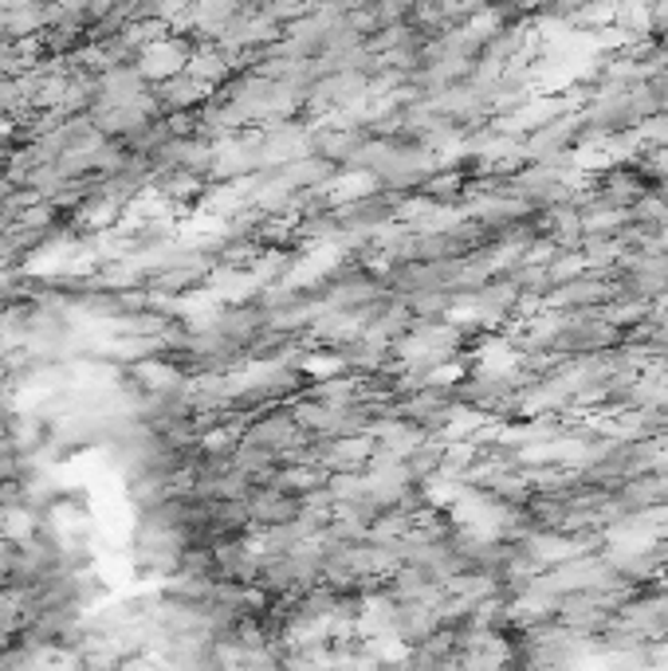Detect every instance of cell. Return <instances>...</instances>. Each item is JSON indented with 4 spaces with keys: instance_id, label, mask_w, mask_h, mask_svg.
Masks as SVG:
<instances>
[]
</instances>
